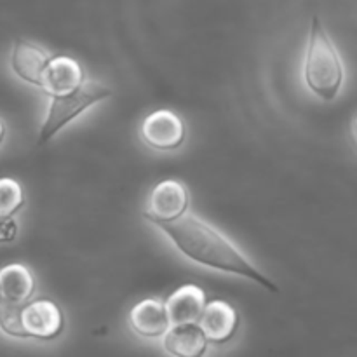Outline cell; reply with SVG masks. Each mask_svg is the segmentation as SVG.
<instances>
[{
  "label": "cell",
  "mask_w": 357,
  "mask_h": 357,
  "mask_svg": "<svg viewBox=\"0 0 357 357\" xmlns=\"http://www.w3.org/2000/svg\"><path fill=\"white\" fill-rule=\"evenodd\" d=\"M162 232L173 241L176 250L195 264L257 281L271 291H278L274 282L265 278L246 255L225 236L195 215H183L173 222L160 223Z\"/></svg>",
  "instance_id": "cell-1"
},
{
  "label": "cell",
  "mask_w": 357,
  "mask_h": 357,
  "mask_svg": "<svg viewBox=\"0 0 357 357\" xmlns=\"http://www.w3.org/2000/svg\"><path fill=\"white\" fill-rule=\"evenodd\" d=\"M303 79L314 94L328 101L337 98L344 82V66L340 56L317 17H314L310 28L309 47L303 63Z\"/></svg>",
  "instance_id": "cell-2"
},
{
  "label": "cell",
  "mask_w": 357,
  "mask_h": 357,
  "mask_svg": "<svg viewBox=\"0 0 357 357\" xmlns=\"http://www.w3.org/2000/svg\"><path fill=\"white\" fill-rule=\"evenodd\" d=\"M108 96H112V91L98 82H84L73 93L63 94V96H51L49 114L40 129L38 143H45L47 139H51L59 129L65 128L77 115L93 107L98 101L107 100Z\"/></svg>",
  "instance_id": "cell-3"
},
{
  "label": "cell",
  "mask_w": 357,
  "mask_h": 357,
  "mask_svg": "<svg viewBox=\"0 0 357 357\" xmlns=\"http://www.w3.org/2000/svg\"><path fill=\"white\" fill-rule=\"evenodd\" d=\"M187 208V187L178 180H164L153 187L145 209H143V216L149 222L160 225V223L173 222V220L183 216Z\"/></svg>",
  "instance_id": "cell-4"
},
{
  "label": "cell",
  "mask_w": 357,
  "mask_h": 357,
  "mask_svg": "<svg viewBox=\"0 0 357 357\" xmlns=\"http://www.w3.org/2000/svg\"><path fill=\"white\" fill-rule=\"evenodd\" d=\"M143 142L155 150H174L183 145L187 129L181 117H178L174 112L160 108V110L152 112L146 115L145 121L142 122Z\"/></svg>",
  "instance_id": "cell-5"
},
{
  "label": "cell",
  "mask_w": 357,
  "mask_h": 357,
  "mask_svg": "<svg viewBox=\"0 0 357 357\" xmlns=\"http://www.w3.org/2000/svg\"><path fill=\"white\" fill-rule=\"evenodd\" d=\"M21 326H23L24 337L54 340L63 331L65 317L54 302L40 298L21 307Z\"/></svg>",
  "instance_id": "cell-6"
},
{
  "label": "cell",
  "mask_w": 357,
  "mask_h": 357,
  "mask_svg": "<svg viewBox=\"0 0 357 357\" xmlns=\"http://www.w3.org/2000/svg\"><path fill=\"white\" fill-rule=\"evenodd\" d=\"M199 326L211 344H225L236 335L239 316L230 303L223 300H211L206 303Z\"/></svg>",
  "instance_id": "cell-7"
},
{
  "label": "cell",
  "mask_w": 357,
  "mask_h": 357,
  "mask_svg": "<svg viewBox=\"0 0 357 357\" xmlns=\"http://www.w3.org/2000/svg\"><path fill=\"white\" fill-rule=\"evenodd\" d=\"M84 84V72L79 63L70 56H56L49 61L40 87L49 96H63L73 93Z\"/></svg>",
  "instance_id": "cell-8"
},
{
  "label": "cell",
  "mask_w": 357,
  "mask_h": 357,
  "mask_svg": "<svg viewBox=\"0 0 357 357\" xmlns=\"http://www.w3.org/2000/svg\"><path fill=\"white\" fill-rule=\"evenodd\" d=\"M206 293L195 284H185L178 288L167 298L166 309L171 326L181 324H199L206 309Z\"/></svg>",
  "instance_id": "cell-9"
},
{
  "label": "cell",
  "mask_w": 357,
  "mask_h": 357,
  "mask_svg": "<svg viewBox=\"0 0 357 357\" xmlns=\"http://www.w3.org/2000/svg\"><path fill=\"white\" fill-rule=\"evenodd\" d=\"M129 324L136 333L146 338L166 335L171 328L166 302H160L157 298H146L136 303L129 314Z\"/></svg>",
  "instance_id": "cell-10"
},
{
  "label": "cell",
  "mask_w": 357,
  "mask_h": 357,
  "mask_svg": "<svg viewBox=\"0 0 357 357\" xmlns=\"http://www.w3.org/2000/svg\"><path fill=\"white\" fill-rule=\"evenodd\" d=\"M35 291V279L24 265L10 264L0 272V296L2 303L23 307Z\"/></svg>",
  "instance_id": "cell-11"
},
{
  "label": "cell",
  "mask_w": 357,
  "mask_h": 357,
  "mask_svg": "<svg viewBox=\"0 0 357 357\" xmlns=\"http://www.w3.org/2000/svg\"><path fill=\"white\" fill-rule=\"evenodd\" d=\"M49 61L51 59H49L47 52L42 51L37 45L23 40H17L14 44L13 54H10V66H13V72L24 82L40 86L42 75L47 68Z\"/></svg>",
  "instance_id": "cell-12"
},
{
  "label": "cell",
  "mask_w": 357,
  "mask_h": 357,
  "mask_svg": "<svg viewBox=\"0 0 357 357\" xmlns=\"http://www.w3.org/2000/svg\"><path fill=\"white\" fill-rule=\"evenodd\" d=\"M209 340L199 324L171 326L164 337V349L178 357H199L206 352Z\"/></svg>",
  "instance_id": "cell-13"
},
{
  "label": "cell",
  "mask_w": 357,
  "mask_h": 357,
  "mask_svg": "<svg viewBox=\"0 0 357 357\" xmlns=\"http://www.w3.org/2000/svg\"><path fill=\"white\" fill-rule=\"evenodd\" d=\"M24 195L20 183L10 178H2L0 181V218L7 220L23 206Z\"/></svg>",
  "instance_id": "cell-14"
},
{
  "label": "cell",
  "mask_w": 357,
  "mask_h": 357,
  "mask_svg": "<svg viewBox=\"0 0 357 357\" xmlns=\"http://www.w3.org/2000/svg\"><path fill=\"white\" fill-rule=\"evenodd\" d=\"M14 236H16V223H14V220H3L2 236H0V239H2L3 243H7V241H13Z\"/></svg>",
  "instance_id": "cell-15"
},
{
  "label": "cell",
  "mask_w": 357,
  "mask_h": 357,
  "mask_svg": "<svg viewBox=\"0 0 357 357\" xmlns=\"http://www.w3.org/2000/svg\"><path fill=\"white\" fill-rule=\"evenodd\" d=\"M354 135H356V138H357V115H356V119H354Z\"/></svg>",
  "instance_id": "cell-16"
}]
</instances>
